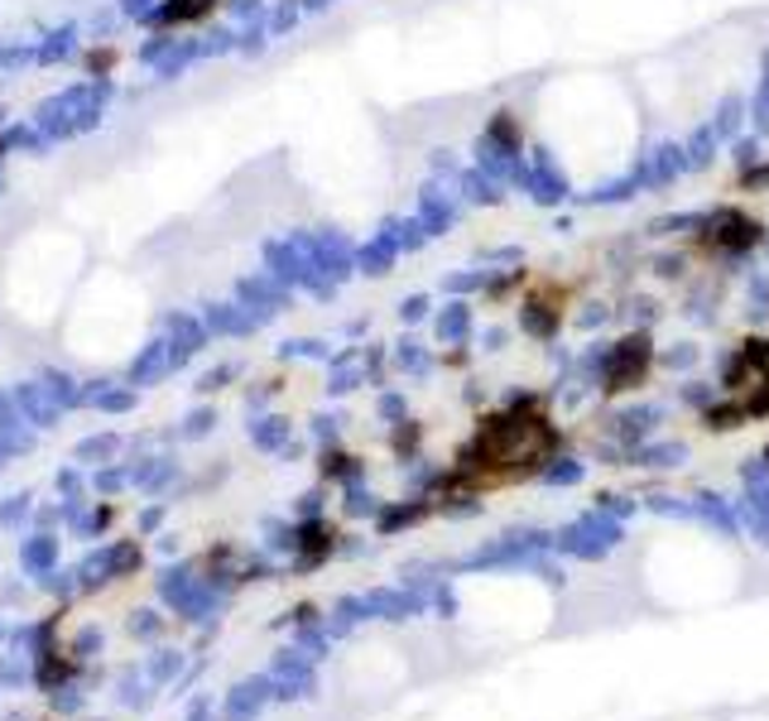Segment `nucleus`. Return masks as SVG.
<instances>
[{
  "instance_id": "1",
  "label": "nucleus",
  "mask_w": 769,
  "mask_h": 721,
  "mask_svg": "<svg viewBox=\"0 0 769 721\" xmlns=\"http://www.w3.org/2000/svg\"><path fill=\"white\" fill-rule=\"evenodd\" d=\"M659 366V352H655V337L649 328H635L625 337H615L611 346H601L597 361H591V370H597V386L606 400H621V394H635L649 386V376H655Z\"/></svg>"
},
{
  "instance_id": "2",
  "label": "nucleus",
  "mask_w": 769,
  "mask_h": 721,
  "mask_svg": "<svg viewBox=\"0 0 769 721\" xmlns=\"http://www.w3.org/2000/svg\"><path fill=\"white\" fill-rule=\"evenodd\" d=\"M769 236L760 217H750V212H741V207H717V212H707L703 217V227L693 231V246L697 255H717V260H727V255H745V250H755L760 241Z\"/></svg>"
},
{
  "instance_id": "3",
  "label": "nucleus",
  "mask_w": 769,
  "mask_h": 721,
  "mask_svg": "<svg viewBox=\"0 0 769 721\" xmlns=\"http://www.w3.org/2000/svg\"><path fill=\"white\" fill-rule=\"evenodd\" d=\"M567 298H573V284H558V279H534L529 294H524L520 308H515L524 337H534V342H553V337L563 332Z\"/></svg>"
},
{
  "instance_id": "4",
  "label": "nucleus",
  "mask_w": 769,
  "mask_h": 721,
  "mask_svg": "<svg viewBox=\"0 0 769 721\" xmlns=\"http://www.w3.org/2000/svg\"><path fill=\"white\" fill-rule=\"evenodd\" d=\"M438 515V500L434 496H410V500H394V505H380L376 510V529L380 534H404V529H418Z\"/></svg>"
},
{
  "instance_id": "5",
  "label": "nucleus",
  "mask_w": 769,
  "mask_h": 721,
  "mask_svg": "<svg viewBox=\"0 0 769 721\" xmlns=\"http://www.w3.org/2000/svg\"><path fill=\"white\" fill-rule=\"evenodd\" d=\"M553 549H563L567 558H582V563H601V558L611 553V543H601L582 520H573V525H563L553 534Z\"/></svg>"
},
{
  "instance_id": "6",
  "label": "nucleus",
  "mask_w": 769,
  "mask_h": 721,
  "mask_svg": "<svg viewBox=\"0 0 769 721\" xmlns=\"http://www.w3.org/2000/svg\"><path fill=\"white\" fill-rule=\"evenodd\" d=\"M745 424H750V414H745V404L736 400V394L703 404V428H707V433H736V428H745Z\"/></svg>"
},
{
  "instance_id": "7",
  "label": "nucleus",
  "mask_w": 769,
  "mask_h": 721,
  "mask_svg": "<svg viewBox=\"0 0 769 721\" xmlns=\"http://www.w3.org/2000/svg\"><path fill=\"white\" fill-rule=\"evenodd\" d=\"M520 139H524V131H520V115L510 111V107L491 111V121H486V145H500V149H510V155H515V149H520Z\"/></svg>"
},
{
  "instance_id": "8",
  "label": "nucleus",
  "mask_w": 769,
  "mask_h": 721,
  "mask_svg": "<svg viewBox=\"0 0 769 721\" xmlns=\"http://www.w3.org/2000/svg\"><path fill=\"white\" fill-rule=\"evenodd\" d=\"M418 448H424V424H418V418H400V424H394V433H390V452L400 462H414Z\"/></svg>"
},
{
  "instance_id": "9",
  "label": "nucleus",
  "mask_w": 769,
  "mask_h": 721,
  "mask_svg": "<svg viewBox=\"0 0 769 721\" xmlns=\"http://www.w3.org/2000/svg\"><path fill=\"white\" fill-rule=\"evenodd\" d=\"M697 515H703L712 529H721V534H741L736 515H731V505H727V500H721V496H712V491H707V496H697Z\"/></svg>"
},
{
  "instance_id": "10",
  "label": "nucleus",
  "mask_w": 769,
  "mask_h": 721,
  "mask_svg": "<svg viewBox=\"0 0 769 721\" xmlns=\"http://www.w3.org/2000/svg\"><path fill=\"white\" fill-rule=\"evenodd\" d=\"M322 476H332V481H361V457H352V452H328Z\"/></svg>"
},
{
  "instance_id": "11",
  "label": "nucleus",
  "mask_w": 769,
  "mask_h": 721,
  "mask_svg": "<svg viewBox=\"0 0 769 721\" xmlns=\"http://www.w3.org/2000/svg\"><path fill=\"white\" fill-rule=\"evenodd\" d=\"M428 611H434L438 621H457V591L448 583H434L428 587Z\"/></svg>"
},
{
  "instance_id": "12",
  "label": "nucleus",
  "mask_w": 769,
  "mask_h": 721,
  "mask_svg": "<svg viewBox=\"0 0 769 721\" xmlns=\"http://www.w3.org/2000/svg\"><path fill=\"white\" fill-rule=\"evenodd\" d=\"M577 476H582V467H577V462H573V457H567V452H563V457H553L549 467H544V476H539V481H549V486H573Z\"/></svg>"
},
{
  "instance_id": "13",
  "label": "nucleus",
  "mask_w": 769,
  "mask_h": 721,
  "mask_svg": "<svg viewBox=\"0 0 769 721\" xmlns=\"http://www.w3.org/2000/svg\"><path fill=\"white\" fill-rule=\"evenodd\" d=\"M736 188L741 193H765L769 188V159H760V164H745L736 173Z\"/></svg>"
},
{
  "instance_id": "14",
  "label": "nucleus",
  "mask_w": 769,
  "mask_h": 721,
  "mask_svg": "<svg viewBox=\"0 0 769 721\" xmlns=\"http://www.w3.org/2000/svg\"><path fill=\"white\" fill-rule=\"evenodd\" d=\"M679 457H683V448H649V452H639V467H679Z\"/></svg>"
},
{
  "instance_id": "15",
  "label": "nucleus",
  "mask_w": 769,
  "mask_h": 721,
  "mask_svg": "<svg viewBox=\"0 0 769 721\" xmlns=\"http://www.w3.org/2000/svg\"><path fill=\"white\" fill-rule=\"evenodd\" d=\"M524 279H529V270H515V274H500V279H496V284H491V289H486V298H491V304H500V298H505V294H510V289H520V284H524Z\"/></svg>"
},
{
  "instance_id": "16",
  "label": "nucleus",
  "mask_w": 769,
  "mask_h": 721,
  "mask_svg": "<svg viewBox=\"0 0 769 721\" xmlns=\"http://www.w3.org/2000/svg\"><path fill=\"white\" fill-rule=\"evenodd\" d=\"M597 510H606V515H625V520L635 515L631 496H611V491H601V496H597Z\"/></svg>"
},
{
  "instance_id": "17",
  "label": "nucleus",
  "mask_w": 769,
  "mask_h": 721,
  "mask_svg": "<svg viewBox=\"0 0 769 721\" xmlns=\"http://www.w3.org/2000/svg\"><path fill=\"white\" fill-rule=\"evenodd\" d=\"M649 505H655L659 515H687V510H683V505H679V500H673V496H655V500H649Z\"/></svg>"
},
{
  "instance_id": "18",
  "label": "nucleus",
  "mask_w": 769,
  "mask_h": 721,
  "mask_svg": "<svg viewBox=\"0 0 769 721\" xmlns=\"http://www.w3.org/2000/svg\"><path fill=\"white\" fill-rule=\"evenodd\" d=\"M303 649H308V655H322V649H328V635H322V631H308V635H303Z\"/></svg>"
},
{
  "instance_id": "19",
  "label": "nucleus",
  "mask_w": 769,
  "mask_h": 721,
  "mask_svg": "<svg viewBox=\"0 0 769 721\" xmlns=\"http://www.w3.org/2000/svg\"><path fill=\"white\" fill-rule=\"evenodd\" d=\"M760 457H765V462H769V443H765V452H760Z\"/></svg>"
}]
</instances>
